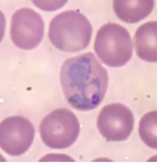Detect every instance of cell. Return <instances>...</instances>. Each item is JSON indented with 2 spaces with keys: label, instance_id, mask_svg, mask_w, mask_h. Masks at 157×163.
Returning <instances> with one entry per match:
<instances>
[{
  "label": "cell",
  "instance_id": "cell-1",
  "mask_svg": "<svg viewBox=\"0 0 157 163\" xmlns=\"http://www.w3.org/2000/svg\"><path fill=\"white\" fill-rule=\"evenodd\" d=\"M60 80L68 103L76 109L87 111L103 101L108 77L94 53L87 52L66 59L60 69Z\"/></svg>",
  "mask_w": 157,
  "mask_h": 163
},
{
  "label": "cell",
  "instance_id": "cell-2",
  "mask_svg": "<svg viewBox=\"0 0 157 163\" xmlns=\"http://www.w3.org/2000/svg\"><path fill=\"white\" fill-rule=\"evenodd\" d=\"M92 32L88 19L77 10L66 11L51 20L48 36L58 49L74 53L85 49L90 43Z\"/></svg>",
  "mask_w": 157,
  "mask_h": 163
},
{
  "label": "cell",
  "instance_id": "cell-3",
  "mask_svg": "<svg viewBox=\"0 0 157 163\" xmlns=\"http://www.w3.org/2000/svg\"><path fill=\"white\" fill-rule=\"evenodd\" d=\"M131 36L124 27L114 23L102 26L96 34L94 48L97 55L107 66H123L131 59L133 46Z\"/></svg>",
  "mask_w": 157,
  "mask_h": 163
},
{
  "label": "cell",
  "instance_id": "cell-4",
  "mask_svg": "<svg viewBox=\"0 0 157 163\" xmlns=\"http://www.w3.org/2000/svg\"><path fill=\"white\" fill-rule=\"evenodd\" d=\"M79 124L75 115L70 110H55L42 120L39 130L41 138L48 147L63 149L73 144L80 132Z\"/></svg>",
  "mask_w": 157,
  "mask_h": 163
},
{
  "label": "cell",
  "instance_id": "cell-5",
  "mask_svg": "<svg viewBox=\"0 0 157 163\" xmlns=\"http://www.w3.org/2000/svg\"><path fill=\"white\" fill-rule=\"evenodd\" d=\"M44 30L42 17L32 9L21 8L12 15L10 37L14 45L21 49L29 50L37 46L43 38Z\"/></svg>",
  "mask_w": 157,
  "mask_h": 163
},
{
  "label": "cell",
  "instance_id": "cell-6",
  "mask_svg": "<svg viewBox=\"0 0 157 163\" xmlns=\"http://www.w3.org/2000/svg\"><path fill=\"white\" fill-rule=\"evenodd\" d=\"M35 130L32 123L23 116L8 117L0 124V145L6 153L20 156L30 148L34 139Z\"/></svg>",
  "mask_w": 157,
  "mask_h": 163
},
{
  "label": "cell",
  "instance_id": "cell-7",
  "mask_svg": "<svg viewBox=\"0 0 157 163\" xmlns=\"http://www.w3.org/2000/svg\"><path fill=\"white\" fill-rule=\"evenodd\" d=\"M132 111L125 105L113 103L103 107L97 118L99 132L107 141H120L129 137L134 128Z\"/></svg>",
  "mask_w": 157,
  "mask_h": 163
},
{
  "label": "cell",
  "instance_id": "cell-8",
  "mask_svg": "<svg viewBox=\"0 0 157 163\" xmlns=\"http://www.w3.org/2000/svg\"><path fill=\"white\" fill-rule=\"evenodd\" d=\"M156 21L146 22L136 30L134 37L137 56L150 62H157V26Z\"/></svg>",
  "mask_w": 157,
  "mask_h": 163
},
{
  "label": "cell",
  "instance_id": "cell-9",
  "mask_svg": "<svg viewBox=\"0 0 157 163\" xmlns=\"http://www.w3.org/2000/svg\"><path fill=\"white\" fill-rule=\"evenodd\" d=\"M113 11L121 20L134 23L147 17L155 6L153 0H113Z\"/></svg>",
  "mask_w": 157,
  "mask_h": 163
},
{
  "label": "cell",
  "instance_id": "cell-10",
  "mask_svg": "<svg viewBox=\"0 0 157 163\" xmlns=\"http://www.w3.org/2000/svg\"><path fill=\"white\" fill-rule=\"evenodd\" d=\"M157 111L145 114L139 122L138 132L144 143L149 147L157 149Z\"/></svg>",
  "mask_w": 157,
  "mask_h": 163
}]
</instances>
